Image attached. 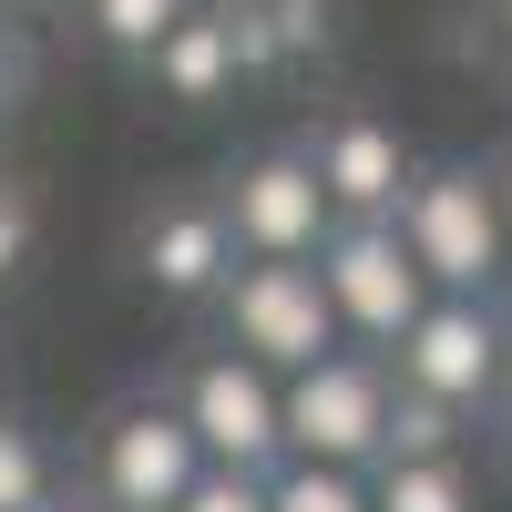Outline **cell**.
<instances>
[{
	"label": "cell",
	"instance_id": "18",
	"mask_svg": "<svg viewBox=\"0 0 512 512\" xmlns=\"http://www.w3.org/2000/svg\"><path fill=\"white\" fill-rule=\"evenodd\" d=\"M31 246H41V205H31L21 175H0V287L31 267Z\"/></svg>",
	"mask_w": 512,
	"mask_h": 512
},
{
	"label": "cell",
	"instance_id": "24",
	"mask_svg": "<svg viewBox=\"0 0 512 512\" xmlns=\"http://www.w3.org/2000/svg\"><path fill=\"white\" fill-rule=\"evenodd\" d=\"M41 512H82V502H41Z\"/></svg>",
	"mask_w": 512,
	"mask_h": 512
},
{
	"label": "cell",
	"instance_id": "16",
	"mask_svg": "<svg viewBox=\"0 0 512 512\" xmlns=\"http://www.w3.org/2000/svg\"><path fill=\"white\" fill-rule=\"evenodd\" d=\"M41 502H52V461L21 420H0V512H41Z\"/></svg>",
	"mask_w": 512,
	"mask_h": 512
},
{
	"label": "cell",
	"instance_id": "8",
	"mask_svg": "<svg viewBox=\"0 0 512 512\" xmlns=\"http://www.w3.org/2000/svg\"><path fill=\"white\" fill-rule=\"evenodd\" d=\"M328 195H318V164L308 154H256L236 175V205H226V236L246 256H318L328 246Z\"/></svg>",
	"mask_w": 512,
	"mask_h": 512
},
{
	"label": "cell",
	"instance_id": "17",
	"mask_svg": "<svg viewBox=\"0 0 512 512\" xmlns=\"http://www.w3.org/2000/svg\"><path fill=\"white\" fill-rule=\"evenodd\" d=\"M175 512H267V482L236 472V461H205V472L185 482V502H175Z\"/></svg>",
	"mask_w": 512,
	"mask_h": 512
},
{
	"label": "cell",
	"instance_id": "1",
	"mask_svg": "<svg viewBox=\"0 0 512 512\" xmlns=\"http://www.w3.org/2000/svg\"><path fill=\"white\" fill-rule=\"evenodd\" d=\"M400 246H410V267L451 287V297H482L502 267H512V246H502V195L472 175V164H441V175H410L400 185Z\"/></svg>",
	"mask_w": 512,
	"mask_h": 512
},
{
	"label": "cell",
	"instance_id": "25",
	"mask_svg": "<svg viewBox=\"0 0 512 512\" xmlns=\"http://www.w3.org/2000/svg\"><path fill=\"white\" fill-rule=\"evenodd\" d=\"M0 11H31V0H0Z\"/></svg>",
	"mask_w": 512,
	"mask_h": 512
},
{
	"label": "cell",
	"instance_id": "22",
	"mask_svg": "<svg viewBox=\"0 0 512 512\" xmlns=\"http://www.w3.org/2000/svg\"><path fill=\"white\" fill-rule=\"evenodd\" d=\"M502 379H512V328H502Z\"/></svg>",
	"mask_w": 512,
	"mask_h": 512
},
{
	"label": "cell",
	"instance_id": "19",
	"mask_svg": "<svg viewBox=\"0 0 512 512\" xmlns=\"http://www.w3.org/2000/svg\"><path fill=\"white\" fill-rule=\"evenodd\" d=\"M226 52H236V82H256V72H277V62H287V52H277L267 0H236V11H226Z\"/></svg>",
	"mask_w": 512,
	"mask_h": 512
},
{
	"label": "cell",
	"instance_id": "10",
	"mask_svg": "<svg viewBox=\"0 0 512 512\" xmlns=\"http://www.w3.org/2000/svg\"><path fill=\"white\" fill-rule=\"evenodd\" d=\"M236 267V236H226V205H175V216L144 226V277L164 297H216V277Z\"/></svg>",
	"mask_w": 512,
	"mask_h": 512
},
{
	"label": "cell",
	"instance_id": "5",
	"mask_svg": "<svg viewBox=\"0 0 512 512\" xmlns=\"http://www.w3.org/2000/svg\"><path fill=\"white\" fill-rule=\"evenodd\" d=\"M379 410H390V379H379L369 359H308L277 390V431H287V451L297 461H379Z\"/></svg>",
	"mask_w": 512,
	"mask_h": 512
},
{
	"label": "cell",
	"instance_id": "3",
	"mask_svg": "<svg viewBox=\"0 0 512 512\" xmlns=\"http://www.w3.org/2000/svg\"><path fill=\"white\" fill-rule=\"evenodd\" d=\"M318 287H328L338 328H349V338H379V349H390V338L420 318V297H431V277L410 267V246H400L390 216L328 226V246H318Z\"/></svg>",
	"mask_w": 512,
	"mask_h": 512
},
{
	"label": "cell",
	"instance_id": "11",
	"mask_svg": "<svg viewBox=\"0 0 512 512\" xmlns=\"http://www.w3.org/2000/svg\"><path fill=\"white\" fill-rule=\"evenodd\" d=\"M144 62H154V82H164V103H226V82H236L226 21H195V11H175V31H164Z\"/></svg>",
	"mask_w": 512,
	"mask_h": 512
},
{
	"label": "cell",
	"instance_id": "7",
	"mask_svg": "<svg viewBox=\"0 0 512 512\" xmlns=\"http://www.w3.org/2000/svg\"><path fill=\"white\" fill-rule=\"evenodd\" d=\"M175 410H185V431H195L205 461L267 472V461L287 451V431H277V379L256 369L246 349H236V359H195V369H185V390H175Z\"/></svg>",
	"mask_w": 512,
	"mask_h": 512
},
{
	"label": "cell",
	"instance_id": "9",
	"mask_svg": "<svg viewBox=\"0 0 512 512\" xmlns=\"http://www.w3.org/2000/svg\"><path fill=\"white\" fill-rule=\"evenodd\" d=\"M318 195H328V216H390L400 185H410V144L390 134V123H328L318 134Z\"/></svg>",
	"mask_w": 512,
	"mask_h": 512
},
{
	"label": "cell",
	"instance_id": "12",
	"mask_svg": "<svg viewBox=\"0 0 512 512\" xmlns=\"http://www.w3.org/2000/svg\"><path fill=\"white\" fill-rule=\"evenodd\" d=\"M461 441V410L451 400H431V390H410L400 379V400L379 410V461H441Z\"/></svg>",
	"mask_w": 512,
	"mask_h": 512
},
{
	"label": "cell",
	"instance_id": "6",
	"mask_svg": "<svg viewBox=\"0 0 512 512\" xmlns=\"http://www.w3.org/2000/svg\"><path fill=\"white\" fill-rule=\"evenodd\" d=\"M400 349V379L410 390H431V400H451V410H472V400H492L502 390V328H492V308L482 297H420V318L390 338Z\"/></svg>",
	"mask_w": 512,
	"mask_h": 512
},
{
	"label": "cell",
	"instance_id": "20",
	"mask_svg": "<svg viewBox=\"0 0 512 512\" xmlns=\"http://www.w3.org/2000/svg\"><path fill=\"white\" fill-rule=\"evenodd\" d=\"M267 21H277V52H328V41H338L328 0H267Z\"/></svg>",
	"mask_w": 512,
	"mask_h": 512
},
{
	"label": "cell",
	"instance_id": "2",
	"mask_svg": "<svg viewBox=\"0 0 512 512\" xmlns=\"http://www.w3.org/2000/svg\"><path fill=\"white\" fill-rule=\"evenodd\" d=\"M226 297V338L256 359V369H308L338 349V308H328V287L308 256H256V267H226L216 277Z\"/></svg>",
	"mask_w": 512,
	"mask_h": 512
},
{
	"label": "cell",
	"instance_id": "14",
	"mask_svg": "<svg viewBox=\"0 0 512 512\" xmlns=\"http://www.w3.org/2000/svg\"><path fill=\"white\" fill-rule=\"evenodd\" d=\"M267 512H369V492L349 461H297V472L267 482Z\"/></svg>",
	"mask_w": 512,
	"mask_h": 512
},
{
	"label": "cell",
	"instance_id": "21",
	"mask_svg": "<svg viewBox=\"0 0 512 512\" xmlns=\"http://www.w3.org/2000/svg\"><path fill=\"white\" fill-rule=\"evenodd\" d=\"M492 195H502V246H512V175H502V185H492Z\"/></svg>",
	"mask_w": 512,
	"mask_h": 512
},
{
	"label": "cell",
	"instance_id": "23",
	"mask_svg": "<svg viewBox=\"0 0 512 512\" xmlns=\"http://www.w3.org/2000/svg\"><path fill=\"white\" fill-rule=\"evenodd\" d=\"M502 41H512V0H502Z\"/></svg>",
	"mask_w": 512,
	"mask_h": 512
},
{
	"label": "cell",
	"instance_id": "15",
	"mask_svg": "<svg viewBox=\"0 0 512 512\" xmlns=\"http://www.w3.org/2000/svg\"><path fill=\"white\" fill-rule=\"evenodd\" d=\"M175 11H185V0H82V21H93V41H103V52H154V41L164 31H175Z\"/></svg>",
	"mask_w": 512,
	"mask_h": 512
},
{
	"label": "cell",
	"instance_id": "4",
	"mask_svg": "<svg viewBox=\"0 0 512 512\" xmlns=\"http://www.w3.org/2000/svg\"><path fill=\"white\" fill-rule=\"evenodd\" d=\"M195 472H205V451H195V431H185L175 400H123L103 431H93L103 512H175Z\"/></svg>",
	"mask_w": 512,
	"mask_h": 512
},
{
	"label": "cell",
	"instance_id": "13",
	"mask_svg": "<svg viewBox=\"0 0 512 512\" xmlns=\"http://www.w3.org/2000/svg\"><path fill=\"white\" fill-rule=\"evenodd\" d=\"M369 512H472V482H461V461H390V482L369 492Z\"/></svg>",
	"mask_w": 512,
	"mask_h": 512
}]
</instances>
